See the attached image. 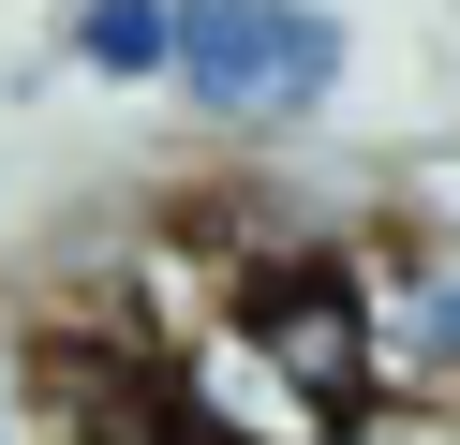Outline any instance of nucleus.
I'll return each mask as SVG.
<instances>
[{
    "label": "nucleus",
    "mask_w": 460,
    "mask_h": 445,
    "mask_svg": "<svg viewBox=\"0 0 460 445\" xmlns=\"http://www.w3.org/2000/svg\"><path fill=\"white\" fill-rule=\"evenodd\" d=\"M386 401H460V237H357Z\"/></svg>",
    "instance_id": "obj_3"
},
{
    "label": "nucleus",
    "mask_w": 460,
    "mask_h": 445,
    "mask_svg": "<svg viewBox=\"0 0 460 445\" xmlns=\"http://www.w3.org/2000/svg\"><path fill=\"white\" fill-rule=\"evenodd\" d=\"M223 326H238L252 356H268L282 386H297L312 415H357L386 401V356H371V282H357V237H297V253L238 267V297H223Z\"/></svg>",
    "instance_id": "obj_2"
},
{
    "label": "nucleus",
    "mask_w": 460,
    "mask_h": 445,
    "mask_svg": "<svg viewBox=\"0 0 460 445\" xmlns=\"http://www.w3.org/2000/svg\"><path fill=\"white\" fill-rule=\"evenodd\" d=\"M0 445H15V401H0Z\"/></svg>",
    "instance_id": "obj_6"
},
{
    "label": "nucleus",
    "mask_w": 460,
    "mask_h": 445,
    "mask_svg": "<svg viewBox=\"0 0 460 445\" xmlns=\"http://www.w3.org/2000/svg\"><path fill=\"white\" fill-rule=\"evenodd\" d=\"M327 445H460V401H357Z\"/></svg>",
    "instance_id": "obj_5"
},
{
    "label": "nucleus",
    "mask_w": 460,
    "mask_h": 445,
    "mask_svg": "<svg viewBox=\"0 0 460 445\" xmlns=\"http://www.w3.org/2000/svg\"><path fill=\"white\" fill-rule=\"evenodd\" d=\"M341 75H357V30L327 15V0H179V104L208 119V134L238 148H282L312 134V119L341 104Z\"/></svg>",
    "instance_id": "obj_1"
},
{
    "label": "nucleus",
    "mask_w": 460,
    "mask_h": 445,
    "mask_svg": "<svg viewBox=\"0 0 460 445\" xmlns=\"http://www.w3.org/2000/svg\"><path fill=\"white\" fill-rule=\"evenodd\" d=\"M60 59L90 89H164V75H179V0H75Z\"/></svg>",
    "instance_id": "obj_4"
}]
</instances>
